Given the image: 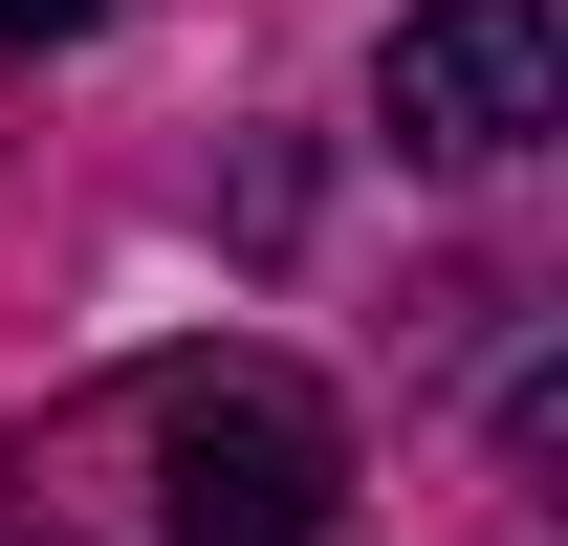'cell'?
<instances>
[{"mask_svg":"<svg viewBox=\"0 0 568 546\" xmlns=\"http://www.w3.org/2000/svg\"><path fill=\"white\" fill-rule=\"evenodd\" d=\"M88 22H110V0H0V44H88Z\"/></svg>","mask_w":568,"mask_h":546,"instance_id":"3957f363","label":"cell"},{"mask_svg":"<svg viewBox=\"0 0 568 546\" xmlns=\"http://www.w3.org/2000/svg\"><path fill=\"white\" fill-rule=\"evenodd\" d=\"M328 394L284 372V350H132L110 394H67L22 437V525L44 546H328Z\"/></svg>","mask_w":568,"mask_h":546,"instance_id":"6da1fadb","label":"cell"},{"mask_svg":"<svg viewBox=\"0 0 568 546\" xmlns=\"http://www.w3.org/2000/svg\"><path fill=\"white\" fill-rule=\"evenodd\" d=\"M372 110H394V153H437V175L547 153L568 132V22H547V0H416L394 67H372Z\"/></svg>","mask_w":568,"mask_h":546,"instance_id":"7a4b0ae2","label":"cell"}]
</instances>
